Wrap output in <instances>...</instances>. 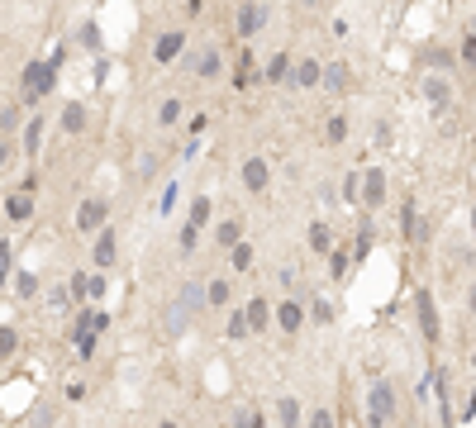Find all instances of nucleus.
Masks as SVG:
<instances>
[{
  "label": "nucleus",
  "instance_id": "1",
  "mask_svg": "<svg viewBox=\"0 0 476 428\" xmlns=\"http://www.w3.org/2000/svg\"><path fill=\"white\" fill-rule=\"evenodd\" d=\"M58 77H62V52L53 58H29L20 72V101L29 109H44V101L58 95Z\"/></svg>",
  "mask_w": 476,
  "mask_h": 428
},
{
  "label": "nucleus",
  "instance_id": "2",
  "mask_svg": "<svg viewBox=\"0 0 476 428\" xmlns=\"http://www.w3.org/2000/svg\"><path fill=\"white\" fill-rule=\"evenodd\" d=\"M414 91L433 119L457 109V72H414Z\"/></svg>",
  "mask_w": 476,
  "mask_h": 428
},
{
  "label": "nucleus",
  "instance_id": "3",
  "mask_svg": "<svg viewBox=\"0 0 476 428\" xmlns=\"http://www.w3.org/2000/svg\"><path fill=\"white\" fill-rule=\"evenodd\" d=\"M181 62H186L191 81H201V86H219V81L229 77V48L215 44V38H209V44H201V48H191Z\"/></svg>",
  "mask_w": 476,
  "mask_h": 428
},
{
  "label": "nucleus",
  "instance_id": "4",
  "mask_svg": "<svg viewBox=\"0 0 476 428\" xmlns=\"http://www.w3.org/2000/svg\"><path fill=\"white\" fill-rule=\"evenodd\" d=\"M362 414H367V428H396V419H400V395H396V381L372 376V385H367V400H362Z\"/></svg>",
  "mask_w": 476,
  "mask_h": 428
},
{
  "label": "nucleus",
  "instance_id": "5",
  "mask_svg": "<svg viewBox=\"0 0 476 428\" xmlns=\"http://www.w3.org/2000/svg\"><path fill=\"white\" fill-rule=\"evenodd\" d=\"M272 29V0H238L234 5V44L253 48Z\"/></svg>",
  "mask_w": 476,
  "mask_h": 428
},
{
  "label": "nucleus",
  "instance_id": "6",
  "mask_svg": "<svg viewBox=\"0 0 476 428\" xmlns=\"http://www.w3.org/2000/svg\"><path fill=\"white\" fill-rule=\"evenodd\" d=\"M186 52H191V29L186 24H162V29L152 34L148 62H152V72H167V67H176Z\"/></svg>",
  "mask_w": 476,
  "mask_h": 428
},
{
  "label": "nucleus",
  "instance_id": "7",
  "mask_svg": "<svg viewBox=\"0 0 476 428\" xmlns=\"http://www.w3.org/2000/svg\"><path fill=\"white\" fill-rule=\"evenodd\" d=\"M110 219H115V200L101 196V190H91V196H81L77 210H72V233L77 238H95Z\"/></svg>",
  "mask_w": 476,
  "mask_h": 428
},
{
  "label": "nucleus",
  "instance_id": "8",
  "mask_svg": "<svg viewBox=\"0 0 476 428\" xmlns=\"http://www.w3.org/2000/svg\"><path fill=\"white\" fill-rule=\"evenodd\" d=\"M362 172V186H357V214H382L390 205V172L382 162H372V167H357Z\"/></svg>",
  "mask_w": 476,
  "mask_h": 428
},
{
  "label": "nucleus",
  "instance_id": "9",
  "mask_svg": "<svg viewBox=\"0 0 476 428\" xmlns=\"http://www.w3.org/2000/svg\"><path fill=\"white\" fill-rule=\"evenodd\" d=\"M238 186H243L253 200H267V196H272V186H276V167H272V157L248 153L243 162H238Z\"/></svg>",
  "mask_w": 476,
  "mask_h": 428
},
{
  "label": "nucleus",
  "instance_id": "10",
  "mask_svg": "<svg viewBox=\"0 0 476 428\" xmlns=\"http://www.w3.org/2000/svg\"><path fill=\"white\" fill-rule=\"evenodd\" d=\"M272 328L282 338H300L310 328V314H305V295H276L272 300Z\"/></svg>",
  "mask_w": 476,
  "mask_h": 428
},
{
  "label": "nucleus",
  "instance_id": "11",
  "mask_svg": "<svg viewBox=\"0 0 476 428\" xmlns=\"http://www.w3.org/2000/svg\"><path fill=\"white\" fill-rule=\"evenodd\" d=\"M91 124H95V109H91V101H62V109H58V119H53V129H58V138H86L91 133Z\"/></svg>",
  "mask_w": 476,
  "mask_h": 428
},
{
  "label": "nucleus",
  "instance_id": "12",
  "mask_svg": "<svg viewBox=\"0 0 476 428\" xmlns=\"http://www.w3.org/2000/svg\"><path fill=\"white\" fill-rule=\"evenodd\" d=\"M48 129H53V119L44 115V109H29V119L20 124V157L29 162V167H38V153H44V143H48Z\"/></svg>",
  "mask_w": 476,
  "mask_h": 428
},
{
  "label": "nucleus",
  "instance_id": "13",
  "mask_svg": "<svg viewBox=\"0 0 476 428\" xmlns=\"http://www.w3.org/2000/svg\"><path fill=\"white\" fill-rule=\"evenodd\" d=\"M243 238H248V214H238V210L215 214V224H209V243H215V253H229V247H238Z\"/></svg>",
  "mask_w": 476,
  "mask_h": 428
},
{
  "label": "nucleus",
  "instance_id": "14",
  "mask_svg": "<svg viewBox=\"0 0 476 428\" xmlns=\"http://www.w3.org/2000/svg\"><path fill=\"white\" fill-rule=\"evenodd\" d=\"M357 86V72L348 58H324V81H319V91L329 95V101H348Z\"/></svg>",
  "mask_w": 476,
  "mask_h": 428
},
{
  "label": "nucleus",
  "instance_id": "15",
  "mask_svg": "<svg viewBox=\"0 0 476 428\" xmlns=\"http://www.w3.org/2000/svg\"><path fill=\"white\" fill-rule=\"evenodd\" d=\"M414 324H419V334H424L429 348H439V338H443V319H439V300H433L429 286H419V291H414Z\"/></svg>",
  "mask_w": 476,
  "mask_h": 428
},
{
  "label": "nucleus",
  "instance_id": "16",
  "mask_svg": "<svg viewBox=\"0 0 476 428\" xmlns=\"http://www.w3.org/2000/svg\"><path fill=\"white\" fill-rule=\"evenodd\" d=\"M0 214L10 219L15 229L24 224H34V214H38V190H24V186H5V200H0Z\"/></svg>",
  "mask_w": 476,
  "mask_h": 428
},
{
  "label": "nucleus",
  "instance_id": "17",
  "mask_svg": "<svg viewBox=\"0 0 476 428\" xmlns=\"http://www.w3.org/2000/svg\"><path fill=\"white\" fill-rule=\"evenodd\" d=\"M119 267V224H110L91 238V271H115Z\"/></svg>",
  "mask_w": 476,
  "mask_h": 428
},
{
  "label": "nucleus",
  "instance_id": "18",
  "mask_svg": "<svg viewBox=\"0 0 476 428\" xmlns=\"http://www.w3.org/2000/svg\"><path fill=\"white\" fill-rule=\"evenodd\" d=\"M291 67H296V52H291V48H276V52L262 58L258 81H262L267 91H282V86H291Z\"/></svg>",
  "mask_w": 476,
  "mask_h": 428
},
{
  "label": "nucleus",
  "instance_id": "19",
  "mask_svg": "<svg viewBox=\"0 0 476 428\" xmlns=\"http://www.w3.org/2000/svg\"><path fill=\"white\" fill-rule=\"evenodd\" d=\"M319 81H324V58L319 52H296V67H291V91H319Z\"/></svg>",
  "mask_w": 476,
  "mask_h": 428
},
{
  "label": "nucleus",
  "instance_id": "20",
  "mask_svg": "<svg viewBox=\"0 0 476 428\" xmlns=\"http://www.w3.org/2000/svg\"><path fill=\"white\" fill-rule=\"evenodd\" d=\"M186 109H191L186 95H181V91H167L162 101H158V109H152V129H158V133H172V129H181Z\"/></svg>",
  "mask_w": 476,
  "mask_h": 428
},
{
  "label": "nucleus",
  "instance_id": "21",
  "mask_svg": "<svg viewBox=\"0 0 476 428\" xmlns=\"http://www.w3.org/2000/svg\"><path fill=\"white\" fill-rule=\"evenodd\" d=\"M215 214H219V205H215V196L209 190H195V196L186 200V210H181V224H191V229H209L215 224Z\"/></svg>",
  "mask_w": 476,
  "mask_h": 428
},
{
  "label": "nucleus",
  "instance_id": "22",
  "mask_svg": "<svg viewBox=\"0 0 476 428\" xmlns=\"http://www.w3.org/2000/svg\"><path fill=\"white\" fill-rule=\"evenodd\" d=\"M348 138H353V115H348L343 105H333L329 119H324V129H319V143H324V148H343Z\"/></svg>",
  "mask_w": 476,
  "mask_h": 428
},
{
  "label": "nucleus",
  "instance_id": "23",
  "mask_svg": "<svg viewBox=\"0 0 476 428\" xmlns=\"http://www.w3.org/2000/svg\"><path fill=\"white\" fill-rule=\"evenodd\" d=\"M305 247H310V257H329L339 247V233H333L329 219H310L305 224Z\"/></svg>",
  "mask_w": 476,
  "mask_h": 428
},
{
  "label": "nucleus",
  "instance_id": "24",
  "mask_svg": "<svg viewBox=\"0 0 476 428\" xmlns=\"http://www.w3.org/2000/svg\"><path fill=\"white\" fill-rule=\"evenodd\" d=\"M243 314H248V328H253V338H262L272 328V295L267 291H253L243 300Z\"/></svg>",
  "mask_w": 476,
  "mask_h": 428
},
{
  "label": "nucleus",
  "instance_id": "25",
  "mask_svg": "<svg viewBox=\"0 0 476 428\" xmlns=\"http://www.w3.org/2000/svg\"><path fill=\"white\" fill-rule=\"evenodd\" d=\"M191 324H195V319H191V310L181 305L176 295L167 300V305H162V314H158V328H162V338H181V334H186Z\"/></svg>",
  "mask_w": 476,
  "mask_h": 428
},
{
  "label": "nucleus",
  "instance_id": "26",
  "mask_svg": "<svg viewBox=\"0 0 476 428\" xmlns=\"http://www.w3.org/2000/svg\"><path fill=\"white\" fill-rule=\"evenodd\" d=\"M229 305H234V276H229V271H224V276H209V281H205V310H209V314H224Z\"/></svg>",
  "mask_w": 476,
  "mask_h": 428
},
{
  "label": "nucleus",
  "instance_id": "27",
  "mask_svg": "<svg viewBox=\"0 0 476 428\" xmlns=\"http://www.w3.org/2000/svg\"><path fill=\"white\" fill-rule=\"evenodd\" d=\"M272 419H276V428H305V400L300 395H276Z\"/></svg>",
  "mask_w": 476,
  "mask_h": 428
},
{
  "label": "nucleus",
  "instance_id": "28",
  "mask_svg": "<svg viewBox=\"0 0 476 428\" xmlns=\"http://www.w3.org/2000/svg\"><path fill=\"white\" fill-rule=\"evenodd\" d=\"M176 300L191 310V319H201V314H209V310H205V281H201V276H186V281L176 286Z\"/></svg>",
  "mask_w": 476,
  "mask_h": 428
},
{
  "label": "nucleus",
  "instance_id": "29",
  "mask_svg": "<svg viewBox=\"0 0 476 428\" xmlns=\"http://www.w3.org/2000/svg\"><path fill=\"white\" fill-rule=\"evenodd\" d=\"M224 338H229V343H248V338H253L248 314H243V300H234V305L224 310Z\"/></svg>",
  "mask_w": 476,
  "mask_h": 428
},
{
  "label": "nucleus",
  "instance_id": "30",
  "mask_svg": "<svg viewBox=\"0 0 476 428\" xmlns=\"http://www.w3.org/2000/svg\"><path fill=\"white\" fill-rule=\"evenodd\" d=\"M305 314H310V328H333V319H339V310H333L319 291L305 295Z\"/></svg>",
  "mask_w": 476,
  "mask_h": 428
},
{
  "label": "nucleus",
  "instance_id": "31",
  "mask_svg": "<svg viewBox=\"0 0 476 428\" xmlns=\"http://www.w3.org/2000/svg\"><path fill=\"white\" fill-rule=\"evenodd\" d=\"M224 257H229V276H248V271L258 267V247H253V238H243L238 247H229Z\"/></svg>",
  "mask_w": 476,
  "mask_h": 428
},
{
  "label": "nucleus",
  "instance_id": "32",
  "mask_svg": "<svg viewBox=\"0 0 476 428\" xmlns=\"http://www.w3.org/2000/svg\"><path fill=\"white\" fill-rule=\"evenodd\" d=\"M24 119H29V105H24V101H5V105H0V133H5V138H15Z\"/></svg>",
  "mask_w": 476,
  "mask_h": 428
},
{
  "label": "nucleus",
  "instance_id": "33",
  "mask_svg": "<svg viewBox=\"0 0 476 428\" xmlns=\"http://www.w3.org/2000/svg\"><path fill=\"white\" fill-rule=\"evenodd\" d=\"M348 253H353V247L339 243V247H333V253L324 257V262H329V281H333V286H343V281H348V271H353V257H348Z\"/></svg>",
  "mask_w": 476,
  "mask_h": 428
},
{
  "label": "nucleus",
  "instance_id": "34",
  "mask_svg": "<svg viewBox=\"0 0 476 428\" xmlns=\"http://www.w3.org/2000/svg\"><path fill=\"white\" fill-rule=\"evenodd\" d=\"M58 414H62V400H38L29 409V428H58Z\"/></svg>",
  "mask_w": 476,
  "mask_h": 428
},
{
  "label": "nucleus",
  "instance_id": "35",
  "mask_svg": "<svg viewBox=\"0 0 476 428\" xmlns=\"http://www.w3.org/2000/svg\"><path fill=\"white\" fill-rule=\"evenodd\" d=\"M176 200H181V182H176V176H167V186L158 190V219H172Z\"/></svg>",
  "mask_w": 476,
  "mask_h": 428
},
{
  "label": "nucleus",
  "instance_id": "36",
  "mask_svg": "<svg viewBox=\"0 0 476 428\" xmlns=\"http://www.w3.org/2000/svg\"><path fill=\"white\" fill-rule=\"evenodd\" d=\"M20 162H24V157H20V138H5V133H0V176H10Z\"/></svg>",
  "mask_w": 476,
  "mask_h": 428
},
{
  "label": "nucleus",
  "instance_id": "37",
  "mask_svg": "<svg viewBox=\"0 0 476 428\" xmlns=\"http://www.w3.org/2000/svg\"><path fill=\"white\" fill-rule=\"evenodd\" d=\"M77 48L101 52V24H95V20H81V29H77Z\"/></svg>",
  "mask_w": 476,
  "mask_h": 428
},
{
  "label": "nucleus",
  "instance_id": "38",
  "mask_svg": "<svg viewBox=\"0 0 476 428\" xmlns=\"http://www.w3.org/2000/svg\"><path fill=\"white\" fill-rule=\"evenodd\" d=\"M201 238H205L201 229H191V224H176V253H181V257H191L195 247H201Z\"/></svg>",
  "mask_w": 476,
  "mask_h": 428
},
{
  "label": "nucleus",
  "instance_id": "39",
  "mask_svg": "<svg viewBox=\"0 0 476 428\" xmlns=\"http://www.w3.org/2000/svg\"><path fill=\"white\" fill-rule=\"evenodd\" d=\"M105 291H110V271H91L86 276V305H101Z\"/></svg>",
  "mask_w": 476,
  "mask_h": 428
},
{
  "label": "nucleus",
  "instance_id": "40",
  "mask_svg": "<svg viewBox=\"0 0 476 428\" xmlns=\"http://www.w3.org/2000/svg\"><path fill=\"white\" fill-rule=\"evenodd\" d=\"M15 352H20V328L15 324H0V362H10Z\"/></svg>",
  "mask_w": 476,
  "mask_h": 428
},
{
  "label": "nucleus",
  "instance_id": "41",
  "mask_svg": "<svg viewBox=\"0 0 476 428\" xmlns=\"http://www.w3.org/2000/svg\"><path fill=\"white\" fill-rule=\"evenodd\" d=\"M305 428H339V419H333L329 405H315V409H305Z\"/></svg>",
  "mask_w": 476,
  "mask_h": 428
},
{
  "label": "nucleus",
  "instance_id": "42",
  "mask_svg": "<svg viewBox=\"0 0 476 428\" xmlns=\"http://www.w3.org/2000/svg\"><path fill=\"white\" fill-rule=\"evenodd\" d=\"M10 286H15L20 300H34V295H38V276H34V271H15V281H10Z\"/></svg>",
  "mask_w": 476,
  "mask_h": 428
},
{
  "label": "nucleus",
  "instance_id": "43",
  "mask_svg": "<svg viewBox=\"0 0 476 428\" xmlns=\"http://www.w3.org/2000/svg\"><path fill=\"white\" fill-rule=\"evenodd\" d=\"M10 276H15V247L0 238V291L10 286Z\"/></svg>",
  "mask_w": 476,
  "mask_h": 428
},
{
  "label": "nucleus",
  "instance_id": "44",
  "mask_svg": "<svg viewBox=\"0 0 476 428\" xmlns=\"http://www.w3.org/2000/svg\"><path fill=\"white\" fill-rule=\"evenodd\" d=\"M152 172H158V157H152V153H144V157L134 162V182H144V186H148V182H158Z\"/></svg>",
  "mask_w": 476,
  "mask_h": 428
},
{
  "label": "nucleus",
  "instance_id": "45",
  "mask_svg": "<svg viewBox=\"0 0 476 428\" xmlns=\"http://www.w3.org/2000/svg\"><path fill=\"white\" fill-rule=\"evenodd\" d=\"M357 186H362V172H343V186L339 190H343V200L353 205V210H357Z\"/></svg>",
  "mask_w": 476,
  "mask_h": 428
},
{
  "label": "nucleus",
  "instance_id": "46",
  "mask_svg": "<svg viewBox=\"0 0 476 428\" xmlns=\"http://www.w3.org/2000/svg\"><path fill=\"white\" fill-rule=\"evenodd\" d=\"M95 343H101V334H81V338H72V348H77L81 362H91V357H95Z\"/></svg>",
  "mask_w": 476,
  "mask_h": 428
},
{
  "label": "nucleus",
  "instance_id": "47",
  "mask_svg": "<svg viewBox=\"0 0 476 428\" xmlns=\"http://www.w3.org/2000/svg\"><path fill=\"white\" fill-rule=\"evenodd\" d=\"M201 15H205V0H181V20L176 24H195Z\"/></svg>",
  "mask_w": 476,
  "mask_h": 428
},
{
  "label": "nucleus",
  "instance_id": "48",
  "mask_svg": "<svg viewBox=\"0 0 476 428\" xmlns=\"http://www.w3.org/2000/svg\"><path fill=\"white\" fill-rule=\"evenodd\" d=\"M390 133H396V124H390V119H376V124H372V143H376V148H386Z\"/></svg>",
  "mask_w": 476,
  "mask_h": 428
},
{
  "label": "nucleus",
  "instance_id": "49",
  "mask_svg": "<svg viewBox=\"0 0 476 428\" xmlns=\"http://www.w3.org/2000/svg\"><path fill=\"white\" fill-rule=\"evenodd\" d=\"M62 400H67V405H81V400H86V381H77V376H72V381L62 385Z\"/></svg>",
  "mask_w": 476,
  "mask_h": 428
},
{
  "label": "nucleus",
  "instance_id": "50",
  "mask_svg": "<svg viewBox=\"0 0 476 428\" xmlns=\"http://www.w3.org/2000/svg\"><path fill=\"white\" fill-rule=\"evenodd\" d=\"M110 324H115V319H110V310L105 305H91V328H95V334H110Z\"/></svg>",
  "mask_w": 476,
  "mask_h": 428
},
{
  "label": "nucleus",
  "instance_id": "51",
  "mask_svg": "<svg viewBox=\"0 0 476 428\" xmlns=\"http://www.w3.org/2000/svg\"><path fill=\"white\" fill-rule=\"evenodd\" d=\"M467 310H472V319H476V276H472V286H467Z\"/></svg>",
  "mask_w": 476,
  "mask_h": 428
},
{
  "label": "nucleus",
  "instance_id": "52",
  "mask_svg": "<svg viewBox=\"0 0 476 428\" xmlns=\"http://www.w3.org/2000/svg\"><path fill=\"white\" fill-rule=\"evenodd\" d=\"M296 5H300V10H324L329 0H296Z\"/></svg>",
  "mask_w": 476,
  "mask_h": 428
},
{
  "label": "nucleus",
  "instance_id": "53",
  "mask_svg": "<svg viewBox=\"0 0 476 428\" xmlns=\"http://www.w3.org/2000/svg\"><path fill=\"white\" fill-rule=\"evenodd\" d=\"M158 428H181L176 419H158Z\"/></svg>",
  "mask_w": 476,
  "mask_h": 428
},
{
  "label": "nucleus",
  "instance_id": "54",
  "mask_svg": "<svg viewBox=\"0 0 476 428\" xmlns=\"http://www.w3.org/2000/svg\"><path fill=\"white\" fill-rule=\"evenodd\" d=\"M472 243H476V205H472Z\"/></svg>",
  "mask_w": 476,
  "mask_h": 428
},
{
  "label": "nucleus",
  "instance_id": "55",
  "mask_svg": "<svg viewBox=\"0 0 476 428\" xmlns=\"http://www.w3.org/2000/svg\"><path fill=\"white\" fill-rule=\"evenodd\" d=\"M0 200H5V186H0Z\"/></svg>",
  "mask_w": 476,
  "mask_h": 428
},
{
  "label": "nucleus",
  "instance_id": "56",
  "mask_svg": "<svg viewBox=\"0 0 476 428\" xmlns=\"http://www.w3.org/2000/svg\"><path fill=\"white\" fill-rule=\"evenodd\" d=\"M0 367H5V362H0Z\"/></svg>",
  "mask_w": 476,
  "mask_h": 428
}]
</instances>
